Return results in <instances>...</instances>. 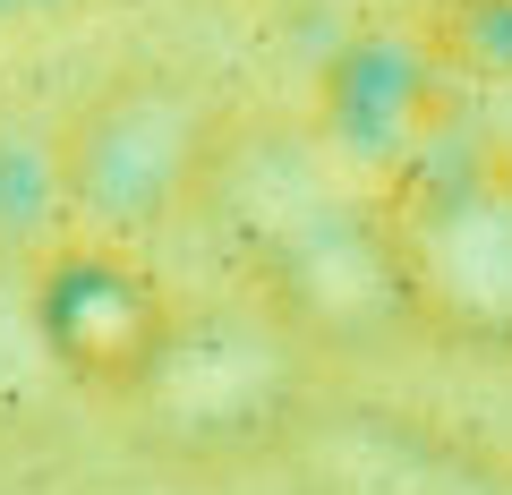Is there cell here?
<instances>
[{
	"instance_id": "2",
	"label": "cell",
	"mask_w": 512,
	"mask_h": 495,
	"mask_svg": "<svg viewBox=\"0 0 512 495\" xmlns=\"http://www.w3.org/2000/svg\"><path fill=\"white\" fill-rule=\"evenodd\" d=\"M231 129L239 120L214 103L205 77L171 69V60H128V69L94 77L52 120V137H43V205L69 231L154 248L180 222H205Z\"/></svg>"
},
{
	"instance_id": "5",
	"label": "cell",
	"mask_w": 512,
	"mask_h": 495,
	"mask_svg": "<svg viewBox=\"0 0 512 495\" xmlns=\"http://www.w3.org/2000/svg\"><path fill=\"white\" fill-rule=\"evenodd\" d=\"M18 291H26V333H35L43 376H60L77 402H103V410H128L146 393L154 359L180 325V291L154 265V248L69 231V222H52L18 248Z\"/></svg>"
},
{
	"instance_id": "4",
	"label": "cell",
	"mask_w": 512,
	"mask_h": 495,
	"mask_svg": "<svg viewBox=\"0 0 512 495\" xmlns=\"http://www.w3.org/2000/svg\"><path fill=\"white\" fill-rule=\"evenodd\" d=\"M308 376H316V342L282 325L256 291L214 299V308L180 299V325H171L146 393L128 402V419L146 427L163 461H239L299 436Z\"/></svg>"
},
{
	"instance_id": "6",
	"label": "cell",
	"mask_w": 512,
	"mask_h": 495,
	"mask_svg": "<svg viewBox=\"0 0 512 495\" xmlns=\"http://www.w3.org/2000/svg\"><path fill=\"white\" fill-rule=\"evenodd\" d=\"M308 129L342 171H359L367 188H393L402 171H419L436 146L461 137L444 52L436 43H402V35H359L350 52H333Z\"/></svg>"
},
{
	"instance_id": "1",
	"label": "cell",
	"mask_w": 512,
	"mask_h": 495,
	"mask_svg": "<svg viewBox=\"0 0 512 495\" xmlns=\"http://www.w3.org/2000/svg\"><path fill=\"white\" fill-rule=\"evenodd\" d=\"M205 214L231 231L248 291L282 325H299L316 350L325 342H367V333L402 325L376 188L333 163L316 146V129H274L265 137V129L239 120Z\"/></svg>"
},
{
	"instance_id": "3",
	"label": "cell",
	"mask_w": 512,
	"mask_h": 495,
	"mask_svg": "<svg viewBox=\"0 0 512 495\" xmlns=\"http://www.w3.org/2000/svg\"><path fill=\"white\" fill-rule=\"evenodd\" d=\"M402 325L453 350H512V146L453 137L376 188Z\"/></svg>"
}]
</instances>
